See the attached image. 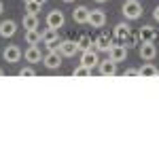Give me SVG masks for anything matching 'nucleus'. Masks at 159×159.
Segmentation results:
<instances>
[{
  "instance_id": "obj_24",
  "label": "nucleus",
  "mask_w": 159,
  "mask_h": 159,
  "mask_svg": "<svg viewBox=\"0 0 159 159\" xmlns=\"http://www.w3.org/2000/svg\"><path fill=\"white\" fill-rule=\"evenodd\" d=\"M40 2H36V0H32V2H25V11L28 13H34V15H38V11H40Z\"/></svg>"
},
{
  "instance_id": "obj_23",
  "label": "nucleus",
  "mask_w": 159,
  "mask_h": 159,
  "mask_svg": "<svg viewBox=\"0 0 159 159\" xmlns=\"http://www.w3.org/2000/svg\"><path fill=\"white\" fill-rule=\"evenodd\" d=\"M89 74H91V70H89L87 66H83V64H79V66H76V68L72 70V76H74V79H81V76H89Z\"/></svg>"
},
{
  "instance_id": "obj_31",
  "label": "nucleus",
  "mask_w": 159,
  "mask_h": 159,
  "mask_svg": "<svg viewBox=\"0 0 159 159\" xmlns=\"http://www.w3.org/2000/svg\"><path fill=\"white\" fill-rule=\"evenodd\" d=\"M0 76H4V70H2V68H0Z\"/></svg>"
},
{
  "instance_id": "obj_4",
  "label": "nucleus",
  "mask_w": 159,
  "mask_h": 159,
  "mask_svg": "<svg viewBox=\"0 0 159 159\" xmlns=\"http://www.w3.org/2000/svg\"><path fill=\"white\" fill-rule=\"evenodd\" d=\"M81 64L87 66L89 70H93V68H98L100 64V55L96 49H87V51H81Z\"/></svg>"
},
{
  "instance_id": "obj_18",
  "label": "nucleus",
  "mask_w": 159,
  "mask_h": 159,
  "mask_svg": "<svg viewBox=\"0 0 159 159\" xmlns=\"http://www.w3.org/2000/svg\"><path fill=\"white\" fill-rule=\"evenodd\" d=\"M21 25L25 30H38V15L34 13H25L24 19H21Z\"/></svg>"
},
{
  "instance_id": "obj_14",
  "label": "nucleus",
  "mask_w": 159,
  "mask_h": 159,
  "mask_svg": "<svg viewBox=\"0 0 159 159\" xmlns=\"http://www.w3.org/2000/svg\"><path fill=\"white\" fill-rule=\"evenodd\" d=\"M98 72L102 74V76H115L117 74V61H112L108 57V60L100 61L98 64Z\"/></svg>"
},
{
  "instance_id": "obj_9",
  "label": "nucleus",
  "mask_w": 159,
  "mask_h": 159,
  "mask_svg": "<svg viewBox=\"0 0 159 159\" xmlns=\"http://www.w3.org/2000/svg\"><path fill=\"white\" fill-rule=\"evenodd\" d=\"M60 53L64 55V57H74V55L79 53V45H76V40H70V38L60 40Z\"/></svg>"
},
{
  "instance_id": "obj_33",
  "label": "nucleus",
  "mask_w": 159,
  "mask_h": 159,
  "mask_svg": "<svg viewBox=\"0 0 159 159\" xmlns=\"http://www.w3.org/2000/svg\"><path fill=\"white\" fill-rule=\"evenodd\" d=\"M25 2H32V0H24V4H25Z\"/></svg>"
},
{
  "instance_id": "obj_19",
  "label": "nucleus",
  "mask_w": 159,
  "mask_h": 159,
  "mask_svg": "<svg viewBox=\"0 0 159 159\" xmlns=\"http://www.w3.org/2000/svg\"><path fill=\"white\" fill-rule=\"evenodd\" d=\"M25 43L28 45H40L43 43V32L38 30H25Z\"/></svg>"
},
{
  "instance_id": "obj_30",
  "label": "nucleus",
  "mask_w": 159,
  "mask_h": 159,
  "mask_svg": "<svg viewBox=\"0 0 159 159\" xmlns=\"http://www.w3.org/2000/svg\"><path fill=\"white\" fill-rule=\"evenodd\" d=\"M36 2H40V4H45V2H47V0H36Z\"/></svg>"
},
{
  "instance_id": "obj_2",
  "label": "nucleus",
  "mask_w": 159,
  "mask_h": 159,
  "mask_svg": "<svg viewBox=\"0 0 159 159\" xmlns=\"http://www.w3.org/2000/svg\"><path fill=\"white\" fill-rule=\"evenodd\" d=\"M61 57H64V55H61L60 51H47V53L43 55V64H45L47 70H60Z\"/></svg>"
},
{
  "instance_id": "obj_20",
  "label": "nucleus",
  "mask_w": 159,
  "mask_h": 159,
  "mask_svg": "<svg viewBox=\"0 0 159 159\" xmlns=\"http://www.w3.org/2000/svg\"><path fill=\"white\" fill-rule=\"evenodd\" d=\"M138 76H144V79H151V76H157V68L151 64V61H147L142 68H138Z\"/></svg>"
},
{
  "instance_id": "obj_5",
  "label": "nucleus",
  "mask_w": 159,
  "mask_h": 159,
  "mask_svg": "<svg viewBox=\"0 0 159 159\" xmlns=\"http://www.w3.org/2000/svg\"><path fill=\"white\" fill-rule=\"evenodd\" d=\"M138 53L144 61H153L157 57V45L155 43H140L138 45Z\"/></svg>"
},
{
  "instance_id": "obj_10",
  "label": "nucleus",
  "mask_w": 159,
  "mask_h": 159,
  "mask_svg": "<svg viewBox=\"0 0 159 159\" xmlns=\"http://www.w3.org/2000/svg\"><path fill=\"white\" fill-rule=\"evenodd\" d=\"M108 57L112 61H117V64H119V61H125L127 60V47H125V45H112V47H110V51H108Z\"/></svg>"
},
{
  "instance_id": "obj_15",
  "label": "nucleus",
  "mask_w": 159,
  "mask_h": 159,
  "mask_svg": "<svg viewBox=\"0 0 159 159\" xmlns=\"http://www.w3.org/2000/svg\"><path fill=\"white\" fill-rule=\"evenodd\" d=\"M138 36H140V43H155L157 38V30L153 25H142L138 30Z\"/></svg>"
},
{
  "instance_id": "obj_29",
  "label": "nucleus",
  "mask_w": 159,
  "mask_h": 159,
  "mask_svg": "<svg viewBox=\"0 0 159 159\" xmlns=\"http://www.w3.org/2000/svg\"><path fill=\"white\" fill-rule=\"evenodd\" d=\"M93 2H98V4H104V2H108V0H93Z\"/></svg>"
},
{
  "instance_id": "obj_27",
  "label": "nucleus",
  "mask_w": 159,
  "mask_h": 159,
  "mask_svg": "<svg viewBox=\"0 0 159 159\" xmlns=\"http://www.w3.org/2000/svg\"><path fill=\"white\" fill-rule=\"evenodd\" d=\"M153 19H155V21L159 24V4L155 7V11H153Z\"/></svg>"
},
{
  "instance_id": "obj_26",
  "label": "nucleus",
  "mask_w": 159,
  "mask_h": 159,
  "mask_svg": "<svg viewBox=\"0 0 159 159\" xmlns=\"http://www.w3.org/2000/svg\"><path fill=\"white\" fill-rule=\"evenodd\" d=\"M123 74H125V76H138V68H127Z\"/></svg>"
},
{
  "instance_id": "obj_8",
  "label": "nucleus",
  "mask_w": 159,
  "mask_h": 159,
  "mask_svg": "<svg viewBox=\"0 0 159 159\" xmlns=\"http://www.w3.org/2000/svg\"><path fill=\"white\" fill-rule=\"evenodd\" d=\"M21 49L17 47V45H7L4 47V53H2V57H4V61L7 64H17V61L21 60Z\"/></svg>"
},
{
  "instance_id": "obj_16",
  "label": "nucleus",
  "mask_w": 159,
  "mask_h": 159,
  "mask_svg": "<svg viewBox=\"0 0 159 159\" xmlns=\"http://www.w3.org/2000/svg\"><path fill=\"white\" fill-rule=\"evenodd\" d=\"M72 19H74V24H79V25H83L89 21V9H87L85 4H81V7H76L72 11Z\"/></svg>"
},
{
  "instance_id": "obj_22",
  "label": "nucleus",
  "mask_w": 159,
  "mask_h": 159,
  "mask_svg": "<svg viewBox=\"0 0 159 159\" xmlns=\"http://www.w3.org/2000/svg\"><path fill=\"white\" fill-rule=\"evenodd\" d=\"M123 45L129 49V47H138L140 45V36H138V32H129V36L123 40Z\"/></svg>"
},
{
  "instance_id": "obj_11",
  "label": "nucleus",
  "mask_w": 159,
  "mask_h": 159,
  "mask_svg": "<svg viewBox=\"0 0 159 159\" xmlns=\"http://www.w3.org/2000/svg\"><path fill=\"white\" fill-rule=\"evenodd\" d=\"M129 32H132L129 24H127V21H119V24L115 25V30H112V38L119 40V43H123L125 38L129 36Z\"/></svg>"
},
{
  "instance_id": "obj_7",
  "label": "nucleus",
  "mask_w": 159,
  "mask_h": 159,
  "mask_svg": "<svg viewBox=\"0 0 159 159\" xmlns=\"http://www.w3.org/2000/svg\"><path fill=\"white\" fill-rule=\"evenodd\" d=\"M87 24L91 25V28H104V25H106V13L102 11V9H91Z\"/></svg>"
},
{
  "instance_id": "obj_1",
  "label": "nucleus",
  "mask_w": 159,
  "mask_h": 159,
  "mask_svg": "<svg viewBox=\"0 0 159 159\" xmlns=\"http://www.w3.org/2000/svg\"><path fill=\"white\" fill-rule=\"evenodd\" d=\"M123 17L127 19V21H136V19H140L142 17V4L138 2V0H123Z\"/></svg>"
},
{
  "instance_id": "obj_25",
  "label": "nucleus",
  "mask_w": 159,
  "mask_h": 159,
  "mask_svg": "<svg viewBox=\"0 0 159 159\" xmlns=\"http://www.w3.org/2000/svg\"><path fill=\"white\" fill-rule=\"evenodd\" d=\"M17 74H19V76H36V70H34L32 66H24Z\"/></svg>"
},
{
  "instance_id": "obj_28",
  "label": "nucleus",
  "mask_w": 159,
  "mask_h": 159,
  "mask_svg": "<svg viewBox=\"0 0 159 159\" xmlns=\"http://www.w3.org/2000/svg\"><path fill=\"white\" fill-rule=\"evenodd\" d=\"M2 13H4V2L0 0V15H2Z\"/></svg>"
},
{
  "instance_id": "obj_3",
  "label": "nucleus",
  "mask_w": 159,
  "mask_h": 159,
  "mask_svg": "<svg viewBox=\"0 0 159 159\" xmlns=\"http://www.w3.org/2000/svg\"><path fill=\"white\" fill-rule=\"evenodd\" d=\"M112 40H115L112 36H108V34H104V32H102V34H98V36L93 38V47H96L98 53H108L110 47L115 45Z\"/></svg>"
},
{
  "instance_id": "obj_32",
  "label": "nucleus",
  "mask_w": 159,
  "mask_h": 159,
  "mask_svg": "<svg viewBox=\"0 0 159 159\" xmlns=\"http://www.w3.org/2000/svg\"><path fill=\"white\" fill-rule=\"evenodd\" d=\"M61 2H74V0H61Z\"/></svg>"
},
{
  "instance_id": "obj_6",
  "label": "nucleus",
  "mask_w": 159,
  "mask_h": 159,
  "mask_svg": "<svg viewBox=\"0 0 159 159\" xmlns=\"http://www.w3.org/2000/svg\"><path fill=\"white\" fill-rule=\"evenodd\" d=\"M45 21H47V25H49V28L60 30V28H64V24H66V15L55 9V11H49V13H47V19H45Z\"/></svg>"
},
{
  "instance_id": "obj_17",
  "label": "nucleus",
  "mask_w": 159,
  "mask_h": 159,
  "mask_svg": "<svg viewBox=\"0 0 159 159\" xmlns=\"http://www.w3.org/2000/svg\"><path fill=\"white\" fill-rule=\"evenodd\" d=\"M57 40H60V30L47 25L43 30V45H51V43H57Z\"/></svg>"
},
{
  "instance_id": "obj_21",
  "label": "nucleus",
  "mask_w": 159,
  "mask_h": 159,
  "mask_svg": "<svg viewBox=\"0 0 159 159\" xmlns=\"http://www.w3.org/2000/svg\"><path fill=\"white\" fill-rule=\"evenodd\" d=\"M76 45H79V51H87V49H91L93 40H91V36H89V34H81V36H79V40H76Z\"/></svg>"
},
{
  "instance_id": "obj_34",
  "label": "nucleus",
  "mask_w": 159,
  "mask_h": 159,
  "mask_svg": "<svg viewBox=\"0 0 159 159\" xmlns=\"http://www.w3.org/2000/svg\"><path fill=\"white\" fill-rule=\"evenodd\" d=\"M157 76H159V68H157Z\"/></svg>"
},
{
  "instance_id": "obj_12",
  "label": "nucleus",
  "mask_w": 159,
  "mask_h": 159,
  "mask_svg": "<svg viewBox=\"0 0 159 159\" xmlns=\"http://www.w3.org/2000/svg\"><path fill=\"white\" fill-rule=\"evenodd\" d=\"M24 57H25V61H30V64H38V61H43V51H40L38 45H30V47L24 51Z\"/></svg>"
},
{
  "instance_id": "obj_13",
  "label": "nucleus",
  "mask_w": 159,
  "mask_h": 159,
  "mask_svg": "<svg viewBox=\"0 0 159 159\" xmlns=\"http://www.w3.org/2000/svg\"><path fill=\"white\" fill-rule=\"evenodd\" d=\"M17 34V24L13 19H4L0 21V36L2 38H13Z\"/></svg>"
}]
</instances>
